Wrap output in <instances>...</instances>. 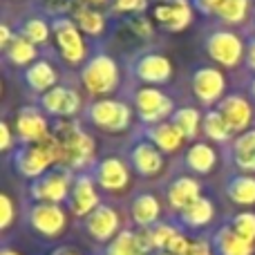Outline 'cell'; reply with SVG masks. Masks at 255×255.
<instances>
[{
	"label": "cell",
	"instance_id": "6da1fadb",
	"mask_svg": "<svg viewBox=\"0 0 255 255\" xmlns=\"http://www.w3.org/2000/svg\"><path fill=\"white\" fill-rule=\"evenodd\" d=\"M52 134L56 136L63 154V166L72 168L74 172L90 170L97 161L94 157V139L83 128V121L61 119L52 126Z\"/></svg>",
	"mask_w": 255,
	"mask_h": 255
},
{
	"label": "cell",
	"instance_id": "7a4b0ae2",
	"mask_svg": "<svg viewBox=\"0 0 255 255\" xmlns=\"http://www.w3.org/2000/svg\"><path fill=\"white\" fill-rule=\"evenodd\" d=\"M70 211L61 204H45V202H25L22 222L36 238L45 242H56L70 229Z\"/></svg>",
	"mask_w": 255,
	"mask_h": 255
},
{
	"label": "cell",
	"instance_id": "3957f363",
	"mask_svg": "<svg viewBox=\"0 0 255 255\" xmlns=\"http://www.w3.org/2000/svg\"><path fill=\"white\" fill-rule=\"evenodd\" d=\"M81 83L92 97L97 99H108L115 94L121 85V72L117 61L103 49H92L90 58L79 72Z\"/></svg>",
	"mask_w": 255,
	"mask_h": 255
},
{
	"label": "cell",
	"instance_id": "277c9868",
	"mask_svg": "<svg viewBox=\"0 0 255 255\" xmlns=\"http://www.w3.org/2000/svg\"><path fill=\"white\" fill-rule=\"evenodd\" d=\"M132 119H134V108L119 99H94L83 108V124L110 134L130 130Z\"/></svg>",
	"mask_w": 255,
	"mask_h": 255
},
{
	"label": "cell",
	"instance_id": "5b68a950",
	"mask_svg": "<svg viewBox=\"0 0 255 255\" xmlns=\"http://www.w3.org/2000/svg\"><path fill=\"white\" fill-rule=\"evenodd\" d=\"M49 22H52V36L56 40L58 56L72 67H83L92 49L85 40V34L74 22V18L67 13H58V16H49Z\"/></svg>",
	"mask_w": 255,
	"mask_h": 255
},
{
	"label": "cell",
	"instance_id": "8992f818",
	"mask_svg": "<svg viewBox=\"0 0 255 255\" xmlns=\"http://www.w3.org/2000/svg\"><path fill=\"white\" fill-rule=\"evenodd\" d=\"M76 172L67 166H54L38 179L27 181V202H45L67 206Z\"/></svg>",
	"mask_w": 255,
	"mask_h": 255
},
{
	"label": "cell",
	"instance_id": "52a82bcc",
	"mask_svg": "<svg viewBox=\"0 0 255 255\" xmlns=\"http://www.w3.org/2000/svg\"><path fill=\"white\" fill-rule=\"evenodd\" d=\"M130 106L134 108V115L139 117V124L143 128L170 121L177 110L175 101L161 88H152V85H139L136 90H132Z\"/></svg>",
	"mask_w": 255,
	"mask_h": 255
},
{
	"label": "cell",
	"instance_id": "ba28073f",
	"mask_svg": "<svg viewBox=\"0 0 255 255\" xmlns=\"http://www.w3.org/2000/svg\"><path fill=\"white\" fill-rule=\"evenodd\" d=\"M204 49L211 56V61L220 67L233 70L244 61L247 54V43L238 31L229 29V27H213L206 36H204Z\"/></svg>",
	"mask_w": 255,
	"mask_h": 255
},
{
	"label": "cell",
	"instance_id": "9c48e42d",
	"mask_svg": "<svg viewBox=\"0 0 255 255\" xmlns=\"http://www.w3.org/2000/svg\"><path fill=\"white\" fill-rule=\"evenodd\" d=\"M128 74L141 85H166L172 76V63L163 52L152 47L139 49L128 61Z\"/></svg>",
	"mask_w": 255,
	"mask_h": 255
},
{
	"label": "cell",
	"instance_id": "30bf717a",
	"mask_svg": "<svg viewBox=\"0 0 255 255\" xmlns=\"http://www.w3.org/2000/svg\"><path fill=\"white\" fill-rule=\"evenodd\" d=\"M126 161L130 163L132 172H136L143 179H152V177L161 175L163 163H166V154L136 128L132 139L128 141Z\"/></svg>",
	"mask_w": 255,
	"mask_h": 255
},
{
	"label": "cell",
	"instance_id": "8fae6325",
	"mask_svg": "<svg viewBox=\"0 0 255 255\" xmlns=\"http://www.w3.org/2000/svg\"><path fill=\"white\" fill-rule=\"evenodd\" d=\"M90 175L94 177L99 190H103L108 195H124L130 188L132 168L124 157L106 154V157L94 161V166L90 168Z\"/></svg>",
	"mask_w": 255,
	"mask_h": 255
},
{
	"label": "cell",
	"instance_id": "7c38bea8",
	"mask_svg": "<svg viewBox=\"0 0 255 255\" xmlns=\"http://www.w3.org/2000/svg\"><path fill=\"white\" fill-rule=\"evenodd\" d=\"M79 224H81V229L85 231V235H88L92 242H97L99 247H106L108 242H112V240L126 229L119 208L108 202L97 206L85 220H81Z\"/></svg>",
	"mask_w": 255,
	"mask_h": 255
},
{
	"label": "cell",
	"instance_id": "4fadbf2b",
	"mask_svg": "<svg viewBox=\"0 0 255 255\" xmlns=\"http://www.w3.org/2000/svg\"><path fill=\"white\" fill-rule=\"evenodd\" d=\"M190 88L193 94L206 110L217 108V103L226 97V79L220 67L197 65L190 74Z\"/></svg>",
	"mask_w": 255,
	"mask_h": 255
},
{
	"label": "cell",
	"instance_id": "5bb4252c",
	"mask_svg": "<svg viewBox=\"0 0 255 255\" xmlns=\"http://www.w3.org/2000/svg\"><path fill=\"white\" fill-rule=\"evenodd\" d=\"M49 117L38 108V103L34 106H22L16 112L13 119V134H16L18 145H31L40 143L52 134V126H49Z\"/></svg>",
	"mask_w": 255,
	"mask_h": 255
},
{
	"label": "cell",
	"instance_id": "9a60e30c",
	"mask_svg": "<svg viewBox=\"0 0 255 255\" xmlns=\"http://www.w3.org/2000/svg\"><path fill=\"white\" fill-rule=\"evenodd\" d=\"M38 108L45 112L47 117L54 119H72L79 112H83V101H81V94L74 85H56L54 90H49L47 94L38 97Z\"/></svg>",
	"mask_w": 255,
	"mask_h": 255
},
{
	"label": "cell",
	"instance_id": "2e32d148",
	"mask_svg": "<svg viewBox=\"0 0 255 255\" xmlns=\"http://www.w3.org/2000/svg\"><path fill=\"white\" fill-rule=\"evenodd\" d=\"M101 204H103V199H101V195H99V186H97V181H94V177L90 175V170L76 172L70 199H67V211H70V215L81 222L97 206H101Z\"/></svg>",
	"mask_w": 255,
	"mask_h": 255
},
{
	"label": "cell",
	"instance_id": "e0dca14e",
	"mask_svg": "<svg viewBox=\"0 0 255 255\" xmlns=\"http://www.w3.org/2000/svg\"><path fill=\"white\" fill-rule=\"evenodd\" d=\"M193 2L190 0H157L152 4V20L159 29L168 34H179L193 22Z\"/></svg>",
	"mask_w": 255,
	"mask_h": 255
},
{
	"label": "cell",
	"instance_id": "ac0fdd59",
	"mask_svg": "<svg viewBox=\"0 0 255 255\" xmlns=\"http://www.w3.org/2000/svg\"><path fill=\"white\" fill-rule=\"evenodd\" d=\"M215 110L224 117L226 126L231 128V132H233L235 136L242 134V132H247V130H251V128H255L253 126L255 124L253 103H251V99H247L244 94H238V92L226 94V97L217 103Z\"/></svg>",
	"mask_w": 255,
	"mask_h": 255
},
{
	"label": "cell",
	"instance_id": "d6986e66",
	"mask_svg": "<svg viewBox=\"0 0 255 255\" xmlns=\"http://www.w3.org/2000/svg\"><path fill=\"white\" fill-rule=\"evenodd\" d=\"M202 181L193 175H175L163 188V199H166L168 208L172 215L186 211L190 204H195L199 197H204L202 193Z\"/></svg>",
	"mask_w": 255,
	"mask_h": 255
},
{
	"label": "cell",
	"instance_id": "ffe728a7",
	"mask_svg": "<svg viewBox=\"0 0 255 255\" xmlns=\"http://www.w3.org/2000/svg\"><path fill=\"white\" fill-rule=\"evenodd\" d=\"M128 213L134 229H152L161 222L163 217V206L161 199L152 190H136L130 197L128 204Z\"/></svg>",
	"mask_w": 255,
	"mask_h": 255
},
{
	"label": "cell",
	"instance_id": "44dd1931",
	"mask_svg": "<svg viewBox=\"0 0 255 255\" xmlns=\"http://www.w3.org/2000/svg\"><path fill=\"white\" fill-rule=\"evenodd\" d=\"M170 220H175V224L179 226L181 231H186V233H202L204 229H208V226L213 224V220H215V204H213L211 197H199L195 204H190L186 211L177 213V215H172Z\"/></svg>",
	"mask_w": 255,
	"mask_h": 255
},
{
	"label": "cell",
	"instance_id": "7402d4cb",
	"mask_svg": "<svg viewBox=\"0 0 255 255\" xmlns=\"http://www.w3.org/2000/svg\"><path fill=\"white\" fill-rule=\"evenodd\" d=\"M20 79L34 97H43L58 85V70L49 58H38L20 72Z\"/></svg>",
	"mask_w": 255,
	"mask_h": 255
},
{
	"label": "cell",
	"instance_id": "603a6c76",
	"mask_svg": "<svg viewBox=\"0 0 255 255\" xmlns=\"http://www.w3.org/2000/svg\"><path fill=\"white\" fill-rule=\"evenodd\" d=\"M217 159H220V152H217V148L211 141H195V143H190L186 148L184 157H181V166L190 175L206 177L215 170Z\"/></svg>",
	"mask_w": 255,
	"mask_h": 255
},
{
	"label": "cell",
	"instance_id": "cb8c5ba5",
	"mask_svg": "<svg viewBox=\"0 0 255 255\" xmlns=\"http://www.w3.org/2000/svg\"><path fill=\"white\" fill-rule=\"evenodd\" d=\"M231 166L238 168V172L255 175V128L238 134L224 148Z\"/></svg>",
	"mask_w": 255,
	"mask_h": 255
},
{
	"label": "cell",
	"instance_id": "d4e9b609",
	"mask_svg": "<svg viewBox=\"0 0 255 255\" xmlns=\"http://www.w3.org/2000/svg\"><path fill=\"white\" fill-rule=\"evenodd\" d=\"M208 238H211L215 255H253L255 253V244L240 238V235L231 229L229 222L220 224Z\"/></svg>",
	"mask_w": 255,
	"mask_h": 255
},
{
	"label": "cell",
	"instance_id": "484cf974",
	"mask_svg": "<svg viewBox=\"0 0 255 255\" xmlns=\"http://www.w3.org/2000/svg\"><path fill=\"white\" fill-rule=\"evenodd\" d=\"M139 130L161 150L163 154H175L181 150V145L186 143V136L179 132L172 121H163V124H157V126H139Z\"/></svg>",
	"mask_w": 255,
	"mask_h": 255
},
{
	"label": "cell",
	"instance_id": "4316f807",
	"mask_svg": "<svg viewBox=\"0 0 255 255\" xmlns=\"http://www.w3.org/2000/svg\"><path fill=\"white\" fill-rule=\"evenodd\" d=\"M224 195L235 206H253L255 204V175L233 172L224 181Z\"/></svg>",
	"mask_w": 255,
	"mask_h": 255
},
{
	"label": "cell",
	"instance_id": "83f0119b",
	"mask_svg": "<svg viewBox=\"0 0 255 255\" xmlns=\"http://www.w3.org/2000/svg\"><path fill=\"white\" fill-rule=\"evenodd\" d=\"M72 18H74V22L79 25V29L83 31L88 38H99V36H103V31H106L108 27V18L103 11H99V9L90 7L88 2H76L74 9H72Z\"/></svg>",
	"mask_w": 255,
	"mask_h": 255
},
{
	"label": "cell",
	"instance_id": "f1b7e54d",
	"mask_svg": "<svg viewBox=\"0 0 255 255\" xmlns=\"http://www.w3.org/2000/svg\"><path fill=\"white\" fill-rule=\"evenodd\" d=\"M13 31L22 38L31 40L34 45H45L52 36V22H49V18L40 16V13H27V16H20Z\"/></svg>",
	"mask_w": 255,
	"mask_h": 255
},
{
	"label": "cell",
	"instance_id": "f546056e",
	"mask_svg": "<svg viewBox=\"0 0 255 255\" xmlns=\"http://www.w3.org/2000/svg\"><path fill=\"white\" fill-rule=\"evenodd\" d=\"M38 56H40V49H38V45H34L31 40H27V38H22V36H13V40H11V45H9L7 49L2 52V58L9 63V65H13V67H18V70H25V67H29L31 63H36L38 61Z\"/></svg>",
	"mask_w": 255,
	"mask_h": 255
},
{
	"label": "cell",
	"instance_id": "4dcf8cb0",
	"mask_svg": "<svg viewBox=\"0 0 255 255\" xmlns=\"http://www.w3.org/2000/svg\"><path fill=\"white\" fill-rule=\"evenodd\" d=\"M94 255H145V253L139 247L136 229L134 226H126L112 242H108L106 247H97Z\"/></svg>",
	"mask_w": 255,
	"mask_h": 255
},
{
	"label": "cell",
	"instance_id": "1f68e13d",
	"mask_svg": "<svg viewBox=\"0 0 255 255\" xmlns=\"http://www.w3.org/2000/svg\"><path fill=\"white\" fill-rule=\"evenodd\" d=\"M170 121L179 128V132L186 136V141H197V134L202 132L204 115L199 112V108L195 106H179L175 110V115L170 117Z\"/></svg>",
	"mask_w": 255,
	"mask_h": 255
},
{
	"label": "cell",
	"instance_id": "d6a6232c",
	"mask_svg": "<svg viewBox=\"0 0 255 255\" xmlns=\"http://www.w3.org/2000/svg\"><path fill=\"white\" fill-rule=\"evenodd\" d=\"M202 132H204V136H206L208 141H213V143L222 145V150H224L226 145H229L231 141L235 139V134L231 132V128L226 126L224 117H222L220 112L215 110V108H213V110H206V112H204Z\"/></svg>",
	"mask_w": 255,
	"mask_h": 255
},
{
	"label": "cell",
	"instance_id": "836d02e7",
	"mask_svg": "<svg viewBox=\"0 0 255 255\" xmlns=\"http://www.w3.org/2000/svg\"><path fill=\"white\" fill-rule=\"evenodd\" d=\"M251 0H222L215 11V18L224 25H240L247 20Z\"/></svg>",
	"mask_w": 255,
	"mask_h": 255
},
{
	"label": "cell",
	"instance_id": "e575fe53",
	"mask_svg": "<svg viewBox=\"0 0 255 255\" xmlns=\"http://www.w3.org/2000/svg\"><path fill=\"white\" fill-rule=\"evenodd\" d=\"M231 229L240 235L242 240L255 244V213L253 211H240L229 220Z\"/></svg>",
	"mask_w": 255,
	"mask_h": 255
},
{
	"label": "cell",
	"instance_id": "d590c367",
	"mask_svg": "<svg viewBox=\"0 0 255 255\" xmlns=\"http://www.w3.org/2000/svg\"><path fill=\"white\" fill-rule=\"evenodd\" d=\"M16 217H18L16 202L11 199V195H9L7 190H2V193H0V231L7 233V231L11 229V224L16 222Z\"/></svg>",
	"mask_w": 255,
	"mask_h": 255
},
{
	"label": "cell",
	"instance_id": "8d00e7d4",
	"mask_svg": "<svg viewBox=\"0 0 255 255\" xmlns=\"http://www.w3.org/2000/svg\"><path fill=\"white\" fill-rule=\"evenodd\" d=\"M148 9V0H112L110 11L112 13H128V16H143Z\"/></svg>",
	"mask_w": 255,
	"mask_h": 255
},
{
	"label": "cell",
	"instance_id": "74e56055",
	"mask_svg": "<svg viewBox=\"0 0 255 255\" xmlns=\"http://www.w3.org/2000/svg\"><path fill=\"white\" fill-rule=\"evenodd\" d=\"M128 27H130L132 31H134L136 36H141V38H152V22H150V18L145 16H132L130 20H128Z\"/></svg>",
	"mask_w": 255,
	"mask_h": 255
},
{
	"label": "cell",
	"instance_id": "f35d334b",
	"mask_svg": "<svg viewBox=\"0 0 255 255\" xmlns=\"http://www.w3.org/2000/svg\"><path fill=\"white\" fill-rule=\"evenodd\" d=\"M13 143L18 145L16 134H13L11 128H9V121L2 119V121H0V150H2V152H11Z\"/></svg>",
	"mask_w": 255,
	"mask_h": 255
},
{
	"label": "cell",
	"instance_id": "ab89813d",
	"mask_svg": "<svg viewBox=\"0 0 255 255\" xmlns=\"http://www.w3.org/2000/svg\"><path fill=\"white\" fill-rule=\"evenodd\" d=\"M188 255H215L213 244H211V238H208V235H199V238H195Z\"/></svg>",
	"mask_w": 255,
	"mask_h": 255
},
{
	"label": "cell",
	"instance_id": "60d3db41",
	"mask_svg": "<svg viewBox=\"0 0 255 255\" xmlns=\"http://www.w3.org/2000/svg\"><path fill=\"white\" fill-rule=\"evenodd\" d=\"M190 2H193V9L199 13V16L208 18V16H215V11H217L222 0H190Z\"/></svg>",
	"mask_w": 255,
	"mask_h": 255
},
{
	"label": "cell",
	"instance_id": "b9f144b4",
	"mask_svg": "<svg viewBox=\"0 0 255 255\" xmlns=\"http://www.w3.org/2000/svg\"><path fill=\"white\" fill-rule=\"evenodd\" d=\"M244 65L247 70L255 74V34L247 38V54H244Z\"/></svg>",
	"mask_w": 255,
	"mask_h": 255
},
{
	"label": "cell",
	"instance_id": "7bdbcfd3",
	"mask_svg": "<svg viewBox=\"0 0 255 255\" xmlns=\"http://www.w3.org/2000/svg\"><path fill=\"white\" fill-rule=\"evenodd\" d=\"M47 255H83V253H81L79 249L70 247V244H58V247H54Z\"/></svg>",
	"mask_w": 255,
	"mask_h": 255
},
{
	"label": "cell",
	"instance_id": "ee69618b",
	"mask_svg": "<svg viewBox=\"0 0 255 255\" xmlns=\"http://www.w3.org/2000/svg\"><path fill=\"white\" fill-rule=\"evenodd\" d=\"M0 255H25V253H22L20 249H16L13 244H9L7 240H4L2 247H0Z\"/></svg>",
	"mask_w": 255,
	"mask_h": 255
},
{
	"label": "cell",
	"instance_id": "f6af8a7d",
	"mask_svg": "<svg viewBox=\"0 0 255 255\" xmlns=\"http://www.w3.org/2000/svg\"><path fill=\"white\" fill-rule=\"evenodd\" d=\"M247 92H249V99L255 103V76L251 81H249V88H247Z\"/></svg>",
	"mask_w": 255,
	"mask_h": 255
},
{
	"label": "cell",
	"instance_id": "bcb514c9",
	"mask_svg": "<svg viewBox=\"0 0 255 255\" xmlns=\"http://www.w3.org/2000/svg\"><path fill=\"white\" fill-rule=\"evenodd\" d=\"M81 2H88V4H101V2H108V0H81Z\"/></svg>",
	"mask_w": 255,
	"mask_h": 255
},
{
	"label": "cell",
	"instance_id": "7dc6e473",
	"mask_svg": "<svg viewBox=\"0 0 255 255\" xmlns=\"http://www.w3.org/2000/svg\"><path fill=\"white\" fill-rule=\"evenodd\" d=\"M251 13H253V25H255V4H253V11Z\"/></svg>",
	"mask_w": 255,
	"mask_h": 255
},
{
	"label": "cell",
	"instance_id": "c3c4849f",
	"mask_svg": "<svg viewBox=\"0 0 255 255\" xmlns=\"http://www.w3.org/2000/svg\"><path fill=\"white\" fill-rule=\"evenodd\" d=\"M152 255H168V253H163V251H157V253H152Z\"/></svg>",
	"mask_w": 255,
	"mask_h": 255
}]
</instances>
